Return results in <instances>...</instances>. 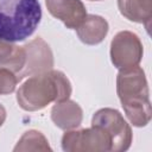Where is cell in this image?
<instances>
[{"instance_id":"15","label":"cell","mask_w":152,"mask_h":152,"mask_svg":"<svg viewBox=\"0 0 152 152\" xmlns=\"http://www.w3.org/2000/svg\"><path fill=\"white\" fill-rule=\"evenodd\" d=\"M5 120H6V109L2 104H0V127L2 126Z\"/></svg>"},{"instance_id":"9","label":"cell","mask_w":152,"mask_h":152,"mask_svg":"<svg viewBox=\"0 0 152 152\" xmlns=\"http://www.w3.org/2000/svg\"><path fill=\"white\" fill-rule=\"evenodd\" d=\"M83 119V110L72 100L57 102L51 109V120L53 124L64 131L77 128Z\"/></svg>"},{"instance_id":"14","label":"cell","mask_w":152,"mask_h":152,"mask_svg":"<svg viewBox=\"0 0 152 152\" xmlns=\"http://www.w3.org/2000/svg\"><path fill=\"white\" fill-rule=\"evenodd\" d=\"M18 83L17 75L6 68H0V95H7L14 91Z\"/></svg>"},{"instance_id":"4","label":"cell","mask_w":152,"mask_h":152,"mask_svg":"<svg viewBox=\"0 0 152 152\" xmlns=\"http://www.w3.org/2000/svg\"><path fill=\"white\" fill-rule=\"evenodd\" d=\"M62 148L66 152L112 151V138L106 129L91 125L90 128L69 129L62 137Z\"/></svg>"},{"instance_id":"12","label":"cell","mask_w":152,"mask_h":152,"mask_svg":"<svg viewBox=\"0 0 152 152\" xmlns=\"http://www.w3.org/2000/svg\"><path fill=\"white\" fill-rule=\"evenodd\" d=\"M26 61L24 46H18L12 42L0 39V68H6L18 75Z\"/></svg>"},{"instance_id":"7","label":"cell","mask_w":152,"mask_h":152,"mask_svg":"<svg viewBox=\"0 0 152 152\" xmlns=\"http://www.w3.org/2000/svg\"><path fill=\"white\" fill-rule=\"evenodd\" d=\"M24 49L26 52V61L23 70L17 75L18 81L52 69L53 55L49 44L43 38H34L30 43L25 44Z\"/></svg>"},{"instance_id":"5","label":"cell","mask_w":152,"mask_h":152,"mask_svg":"<svg viewBox=\"0 0 152 152\" xmlns=\"http://www.w3.org/2000/svg\"><path fill=\"white\" fill-rule=\"evenodd\" d=\"M91 125L100 126L108 132L112 138V151L121 152L129 148L133 138L132 129L119 110L113 108L97 110L93 115Z\"/></svg>"},{"instance_id":"3","label":"cell","mask_w":152,"mask_h":152,"mask_svg":"<svg viewBox=\"0 0 152 152\" xmlns=\"http://www.w3.org/2000/svg\"><path fill=\"white\" fill-rule=\"evenodd\" d=\"M40 19L38 0H0V39L23 42L36 31Z\"/></svg>"},{"instance_id":"1","label":"cell","mask_w":152,"mask_h":152,"mask_svg":"<svg viewBox=\"0 0 152 152\" xmlns=\"http://www.w3.org/2000/svg\"><path fill=\"white\" fill-rule=\"evenodd\" d=\"M71 95V83L59 70H48L30 76L18 89L17 101L27 112L45 108L51 102L68 100Z\"/></svg>"},{"instance_id":"11","label":"cell","mask_w":152,"mask_h":152,"mask_svg":"<svg viewBox=\"0 0 152 152\" xmlns=\"http://www.w3.org/2000/svg\"><path fill=\"white\" fill-rule=\"evenodd\" d=\"M120 13L131 21L144 24L146 30H150L152 19L151 0H118Z\"/></svg>"},{"instance_id":"6","label":"cell","mask_w":152,"mask_h":152,"mask_svg":"<svg viewBox=\"0 0 152 152\" xmlns=\"http://www.w3.org/2000/svg\"><path fill=\"white\" fill-rule=\"evenodd\" d=\"M144 49L139 37L131 31H121L110 43V59L115 68L126 69L139 65Z\"/></svg>"},{"instance_id":"8","label":"cell","mask_w":152,"mask_h":152,"mask_svg":"<svg viewBox=\"0 0 152 152\" xmlns=\"http://www.w3.org/2000/svg\"><path fill=\"white\" fill-rule=\"evenodd\" d=\"M50 14L61 20L68 28H77L87 17L81 0H45Z\"/></svg>"},{"instance_id":"13","label":"cell","mask_w":152,"mask_h":152,"mask_svg":"<svg viewBox=\"0 0 152 152\" xmlns=\"http://www.w3.org/2000/svg\"><path fill=\"white\" fill-rule=\"evenodd\" d=\"M15 152L18 151H51L52 148L49 145L48 139L39 131H27L25 132L15 147L13 148Z\"/></svg>"},{"instance_id":"10","label":"cell","mask_w":152,"mask_h":152,"mask_svg":"<svg viewBox=\"0 0 152 152\" xmlns=\"http://www.w3.org/2000/svg\"><path fill=\"white\" fill-rule=\"evenodd\" d=\"M108 23L104 18L95 14H87L81 25L76 28L80 40L87 45L100 44L108 33Z\"/></svg>"},{"instance_id":"16","label":"cell","mask_w":152,"mask_h":152,"mask_svg":"<svg viewBox=\"0 0 152 152\" xmlns=\"http://www.w3.org/2000/svg\"><path fill=\"white\" fill-rule=\"evenodd\" d=\"M90 1H100V0H90Z\"/></svg>"},{"instance_id":"2","label":"cell","mask_w":152,"mask_h":152,"mask_svg":"<svg viewBox=\"0 0 152 152\" xmlns=\"http://www.w3.org/2000/svg\"><path fill=\"white\" fill-rule=\"evenodd\" d=\"M116 93L131 124L137 127L146 126L151 120L152 109L145 72L139 65L120 69Z\"/></svg>"}]
</instances>
